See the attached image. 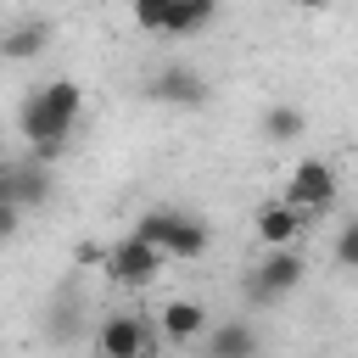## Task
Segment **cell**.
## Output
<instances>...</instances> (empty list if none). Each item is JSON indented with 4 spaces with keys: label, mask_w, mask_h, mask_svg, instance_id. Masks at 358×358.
<instances>
[{
    "label": "cell",
    "mask_w": 358,
    "mask_h": 358,
    "mask_svg": "<svg viewBox=\"0 0 358 358\" xmlns=\"http://www.w3.org/2000/svg\"><path fill=\"white\" fill-rule=\"evenodd\" d=\"M78 112H84V90L73 78H50V84H34L28 90V101L17 106V129H22V140L39 157H56L67 145Z\"/></svg>",
    "instance_id": "cell-1"
},
{
    "label": "cell",
    "mask_w": 358,
    "mask_h": 358,
    "mask_svg": "<svg viewBox=\"0 0 358 358\" xmlns=\"http://www.w3.org/2000/svg\"><path fill=\"white\" fill-rule=\"evenodd\" d=\"M134 235H145L151 246H162L168 252V263L179 257V263H196L201 252H207V224L196 218V213H179V207H151V213H140L134 218Z\"/></svg>",
    "instance_id": "cell-2"
},
{
    "label": "cell",
    "mask_w": 358,
    "mask_h": 358,
    "mask_svg": "<svg viewBox=\"0 0 358 358\" xmlns=\"http://www.w3.org/2000/svg\"><path fill=\"white\" fill-rule=\"evenodd\" d=\"M302 274H308L302 252H291V246H263V257H257L252 274H246V302L274 308V302H285V296L302 285Z\"/></svg>",
    "instance_id": "cell-3"
},
{
    "label": "cell",
    "mask_w": 358,
    "mask_h": 358,
    "mask_svg": "<svg viewBox=\"0 0 358 358\" xmlns=\"http://www.w3.org/2000/svg\"><path fill=\"white\" fill-rule=\"evenodd\" d=\"M336 196H341V179H336V168L324 157H302L291 168V179H285V201L302 207L308 218H324L336 207Z\"/></svg>",
    "instance_id": "cell-4"
},
{
    "label": "cell",
    "mask_w": 358,
    "mask_h": 358,
    "mask_svg": "<svg viewBox=\"0 0 358 358\" xmlns=\"http://www.w3.org/2000/svg\"><path fill=\"white\" fill-rule=\"evenodd\" d=\"M162 263H168V252L129 229V235L106 252V263H101V268H106V280H112V285H134V291H140V285H151V280L162 274Z\"/></svg>",
    "instance_id": "cell-5"
},
{
    "label": "cell",
    "mask_w": 358,
    "mask_h": 358,
    "mask_svg": "<svg viewBox=\"0 0 358 358\" xmlns=\"http://www.w3.org/2000/svg\"><path fill=\"white\" fill-rule=\"evenodd\" d=\"M95 352L101 358H157V330L140 313H106L95 330Z\"/></svg>",
    "instance_id": "cell-6"
},
{
    "label": "cell",
    "mask_w": 358,
    "mask_h": 358,
    "mask_svg": "<svg viewBox=\"0 0 358 358\" xmlns=\"http://www.w3.org/2000/svg\"><path fill=\"white\" fill-rule=\"evenodd\" d=\"M145 95L162 101V106H201L207 101V78L196 67H185V62H168V67H157L145 78Z\"/></svg>",
    "instance_id": "cell-7"
},
{
    "label": "cell",
    "mask_w": 358,
    "mask_h": 358,
    "mask_svg": "<svg viewBox=\"0 0 358 358\" xmlns=\"http://www.w3.org/2000/svg\"><path fill=\"white\" fill-rule=\"evenodd\" d=\"M0 201L11 207H45L50 201V173L45 162H0Z\"/></svg>",
    "instance_id": "cell-8"
},
{
    "label": "cell",
    "mask_w": 358,
    "mask_h": 358,
    "mask_svg": "<svg viewBox=\"0 0 358 358\" xmlns=\"http://www.w3.org/2000/svg\"><path fill=\"white\" fill-rule=\"evenodd\" d=\"M302 224H313L302 207H291V201H263L257 213H252V229H257V241L263 246H291L296 235H302Z\"/></svg>",
    "instance_id": "cell-9"
},
{
    "label": "cell",
    "mask_w": 358,
    "mask_h": 358,
    "mask_svg": "<svg viewBox=\"0 0 358 358\" xmlns=\"http://www.w3.org/2000/svg\"><path fill=\"white\" fill-rule=\"evenodd\" d=\"M207 358H257V330L246 319H224L207 330Z\"/></svg>",
    "instance_id": "cell-10"
},
{
    "label": "cell",
    "mask_w": 358,
    "mask_h": 358,
    "mask_svg": "<svg viewBox=\"0 0 358 358\" xmlns=\"http://www.w3.org/2000/svg\"><path fill=\"white\" fill-rule=\"evenodd\" d=\"M45 45H50V22L45 17H28V22H17V28L0 34V56L6 62H34Z\"/></svg>",
    "instance_id": "cell-11"
},
{
    "label": "cell",
    "mask_w": 358,
    "mask_h": 358,
    "mask_svg": "<svg viewBox=\"0 0 358 358\" xmlns=\"http://www.w3.org/2000/svg\"><path fill=\"white\" fill-rule=\"evenodd\" d=\"M157 324H162V336H168V341H196V336L207 330V308H201V302H190V296H173V302L162 308V319H157Z\"/></svg>",
    "instance_id": "cell-12"
},
{
    "label": "cell",
    "mask_w": 358,
    "mask_h": 358,
    "mask_svg": "<svg viewBox=\"0 0 358 358\" xmlns=\"http://www.w3.org/2000/svg\"><path fill=\"white\" fill-rule=\"evenodd\" d=\"M213 17H218V0H173L162 34H168V39H190V34L213 28Z\"/></svg>",
    "instance_id": "cell-13"
},
{
    "label": "cell",
    "mask_w": 358,
    "mask_h": 358,
    "mask_svg": "<svg viewBox=\"0 0 358 358\" xmlns=\"http://www.w3.org/2000/svg\"><path fill=\"white\" fill-rule=\"evenodd\" d=\"M302 129H308L302 106H268V112H263V134H268V145H291Z\"/></svg>",
    "instance_id": "cell-14"
},
{
    "label": "cell",
    "mask_w": 358,
    "mask_h": 358,
    "mask_svg": "<svg viewBox=\"0 0 358 358\" xmlns=\"http://www.w3.org/2000/svg\"><path fill=\"white\" fill-rule=\"evenodd\" d=\"M129 6H134V28H145V34H162L168 28L173 0H129Z\"/></svg>",
    "instance_id": "cell-15"
},
{
    "label": "cell",
    "mask_w": 358,
    "mask_h": 358,
    "mask_svg": "<svg viewBox=\"0 0 358 358\" xmlns=\"http://www.w3.org/2000/svg\"><path fill=\"white\" fill-rule=\"evenodd\" d=\"M45 336H50V341H73V336H78V308H73V302L50 308V319H45Z\"/></svg>",
    "instance_id": "cell-16"
},
{
    "label": "cell",
    "mask_w": 358,
    "mask_h": 358,
    "mask_svg": "<svg viewBox=\"0 0 358 358\" xmlns=\"http://www.w3.org/2000/svg\"><path fill=\"white\" fill-rule=\"evenodd\" d=\"M336 263H341V268H358V218H347V224L336 229Z\"/></svg>",
    "instance_id": "cell-17"
},
{
    "label": "cell",
    "mask_w": 358,
    "mask_h": 358,
    "mask_svg": "<svg viewBox=\"0 0 358 358\" xmlns=\"http://www.w3.org/2000/svg\"><path fill=\"white\" fill-rule=\"evenodd\" d=\"M22 229V207H11V201H0V241H11Z\"/></svg>",
    "instance_id": "cell-18"
},
{
    "label": "cell",
    "mask_w": 358,
    "mask_h": 358,
    "mask_svg": "<svg viewBox=\"0 0 358 358\" xmlns=\"http://www.w3.org/2000/svg\"><path fill=\"white\" fill-rule=\"evenodd\" d=\"M296 6H313V11H319V6H330V0H296Z\"/></svg>",
    "instance_id": "cell-19"
}]
</instances>
